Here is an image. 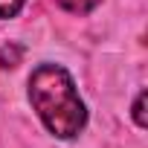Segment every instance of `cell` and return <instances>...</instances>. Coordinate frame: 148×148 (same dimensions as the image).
I'll return each instance as SVG.
<instances>
[{"mask_svg": "<svg viewBox=\"0 0 148 148\" xmlns=\"http://www.w3.org/2000/svg\"><path fill=\"white\" fill-rule=\"evenodd\" d=\"M29 99L44 125L61 139L79 136V131L87 122V110L76 93V84H73L70 73L58 64H41L32 73Z\"/></svg>", "mask_w": 148, "mask_h": 148, "instance_id": "6da1fadb", "label": "cell"}, {"mask_svg": "<svg viewBox=\"0 0 148 148\" xmlns=\"http://www.w3.org/2000/svg\"><path fill=\"white\" fill-rule=\"evenodd\" d=\"M58 6H64L73 15H87V12H93L99 6V0H58Z\"/></svg>", "mask_w": 148, "mask_h": 148, "instance_id": "7a4b0ae2", "label": "cell"}, {"mask_svg": "<svg viewBox=\"0 0 148 148\" xmlns=\"http://www.w3.org/2000/svg\"><path fill=\"white\" fill-rule=\"evenodd\" d=\"M23 6V0H0V18H15Z\"/></svg>", "mask_w": 148, "mask_h": 148, "instance_id": "3957f363", "label": "cell"}, {"mask_svg": "<svg viewBox=\"0 0 148 148\" xmlns=\"http://www.w3.org/2000/svg\"><path fill=\"white\" fill-rule=\"evenodd\" d=\"M18 55H21L18 47H3V49H0V67H15Z\"/></svg>", "mask_w": 148, "mask_h": 148, "instance_id": "277c9868", "label": "cell"}, {"mask_svg": "<svg viewBox=\"0 0 148 148\" xmlns=\"http://www.w3.org/2000/svg\"><path fill=\"white\" fill-rule=\"evenodd\" d=\"M134 119H136V125H139V128H145V125H148V119H145V93H139V96H136V105H134Z\"/></svg>", "mask_w": 148, "mask_h": 148, "instance_id": "5b68a950", "label": "cell"}]
</instances>
